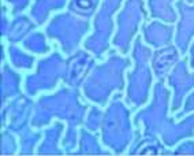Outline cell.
<instances>
[{"label": "cell", "mask_w": 194, "mask_h": 156, "mask_svg": "<svg viewBox=\"0 0 194 156\" xmlns=\"http://www.w3.org/2000/svg\"><path fill=\"white\" fill-rule=\"evenodd\" d=\"M78 6H81V7H90V1L89 0H85V1L78 0Z\"/></svg>", "instance_id": "obj_1"}]
</instances>
